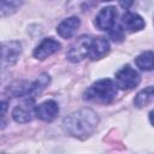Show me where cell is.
I'll list each match as a JSON object with an SVG mask.
<instances>
[{
  "label": "cell",
  "mask_w": 154,
  "mask_h": 154,
  "mask_svg": "<svg viewBox=\"0 0 154 154\" xmlns=\"http://www.w3.org/2000/svg\"><path fill=\"white\" fill-rule=\"evenodd\" d=\"M64 131L76 138H87L99 125V116L90 108H82L70 113L63 120Z\"/></svg>",
  "instance_id": "6da1fadb"
},
{
  "label": "cell",
  "mask_w": 154,
  "mask_h": 154,
  "mask_svg": "<svg viewBox=\"0 0 154 154\" xmlns=\"http://www.w3.org/2000/svg\"><path fill=\"white\" fill-rule=\"evenodd\" d=\"M117 95V84L109 78L99 79L84 93V99L96 103H109Z\"/></svg>",
  "instance_id": "7a4b0ae2"
},
{
  "label": "cell",
  "mask_w": 154,
  "mask_h": 154,
  "mask_svg": "<svg viewBox=\"0 0 154 154\" xmlns=\"http://www.w3.org/2000/svg\"><path fill=\"white\" fill-rule=\"evenodd\" d=\"M141 77L130 65H124L116 72V84L123 90H130L138 85Z\"/></svg>",
  "instance_id": "3957f363"
},
{
  "label": "cell",
  "mask_w": 154,
  "mask_h": 154,
  "mask_svg": "<svg viewBox=\"0 0 154 154\" xmlns=\"http://www.w3.org/2000/svg\"><path fill=\"white\" fill-rule=\"evenodd\" d=\"M93 37L90 36H81L78 37L69 48L67 51V59L72 63H78L82 61L84 58L89 57V51H90V45H91Z\"/></svg>",
  "instance_id": "277c9868"
},
{
  "label": "cell",
  "mask_w": 154,
  "mask_h": 154,
  "mask_svg": "<svg viewBox=\"0 0 154 154\" xmlns=\"http://www.w3.org/2000/svg\"><path fill=\"white\" fill-rule=\"evenodd\" d=\"M22 53V45L19 41H6L1 47V66L2 70L14 65Z\"/></svg>",
  "instance_id": "5b68a950"
},
{
  "label": "cell",
  "mask_w": 154,
  "mask_h": 154,
  "mask_svg": "<svg viewBox=\"0 0 154 154\" xmlns=\"http://www.w3.org/2000/svg\"><path fill=\"white\" fill-rule=\"evenodd\" d=\"M36 116V105L32 99L17 105L12 111V118L17 123H29Z\"/></svg>",
  "instance_id": "8992f818"
},
{
  "label": "cell",
  "mask_w": 154,
  "mask_h": 154,
  "mask_svg": "<svg viewBox=\"0 0 154 154\" xmlns=\"http://www.w3.org/2000/svg\"><path fill=\"white\" fill-rule=\"evenodd\" d=\"M118 12L116 7L107 6L99 11V13L95 17V25L100 30H111L113 26H116Z\"/></svg>",
  "instance_id": "52a82bcc"
},
{
  "label": "cell",
  "mask_w": 154,
  "mask_h": 154,
  "mask_svg": "<svg viewBox=\"0 0 154 154\" xmlns=\"http://www.w3.org/2000/svg\"><path fill=\"white\" fill-rule=\"evenodd\" d=\"M36 87L35 82H28V81H16L12 84H10L5 94L10 97H19V96H26V95H34L36 94Z\"/></svg>",
  "instance_id": "ba28073f"
},
{
  "label": "cell",
  "mask_w": 154,
  "mask_h": 154,
  "mask_svg": "<svg viewBox=\"0 0 154 154\" xmlns=\"http://www.w3.org/2000/svg\"><path fill=\"white\" fill-rule=\"evenodd\" d=\"M60 49V43L54 40L53 37H47L43 38L34 49V57L38 60H43L46 58H48L49 55L54 54L55 52H58Z\"/></svg>",
  "instance_id": "9c48e42d"
},
{
  "label": "cell",
  "mask_w": 154,
  "mask_h": 154,
  "mask_svg": "<svg viewBox=\"0 0 154 154\" xmlns=\"http://www.w3.org/2000/svg\"><path fill=\"white\" fill-rule=\"evenodd\" d=\"M59 113V106L54 100H46L36 106V117L45 122H52Z\"/></svg>",
  "instance_id": "30bf717a"
},
{
  "label": "cell",
  "mask_w": 154,
  "mask_h": 154,
  "mask_svg": "<svg viewBox=\"0 0 154 154\" xmlns=\"http://www.w3.org/2000/svg\"><path fill=\"white\" fill-rule=\"evenodd\" d=\"M79 25H81V20L77 17H69L57 26V32L63 38H70L76 34Z\"/></svg>",
  "instance_id": "8fae6325"
},
{
  "label": "cell",
  "mask_w": 154,
  "mask_h": 154,
  "mask_svg": "<svg viewBox=\"0 0 154 154\" xmlns=\"http://www.w3.org/2000/svg\"><path fill=\"white\" fill-rule=\"evenodd\" d=\"M122 25L126 31L135 32V31H140L144 28V20L137 13L126 12L122 17Z\"/></svg>",
  "instance_id": "7c38bea8"
},
{
  "label": "cell",
  "mask_w": 154,
  "mask_h": 154,
  "mask_svg": "<svg viewBox=\"0 0 154 154\" xmlns=\"http://www.w3.org/2000/svg\"><path fill=\"white\" fill-rule=\"evenodd\" d=\"M109 42L103 37L93 38L89 51V58L91 60H99L109 52Z\"/></svg>",
  "instance_id": "4fadbf2b"
},
{
  "label": "cell",
  "mask_w": 154,
  "mask_h": 154,
  "mask_svg": "<svg viewBox=\"0 0 154 154\" xmlns=\"http://www.w3.org/2000/svg\"><path fill=\"white\" fill-rule=\"evenodd\" d=\"M136 66L142 71H152L154 70V52L147 51L141 53L135 59Z\"/></svg>",
  "instance_id": "5bb4252c"
},
{
  "label": "cell",
  "mask_w": 154,
  "mask_h": 154,
  "mask_svg": "<svg viewBox=\"0 0 154 154\" xmlns=\"http://www.w3.org/2000/svg\"><path fill=\"white\" fill-rule=\"evenodd\" d=\"M153 99H154V85H149L137 93V95L134 99V103L136 107L141 108L147 106Z\"/></svg>",
  "instance_id": "9a60e30c"
},
{
  "label": "cell",
  "mask_w": 154,
  "mask_h": 154,
  "mask_svg": "<svg viewBox=\"0 0 154 154\" xmlns=\"http://www.w3.org/2000/svg\"><path fill=\"white\" fill-rule=\"evenodd\" d=\"M95 0H69L66 7L71 12H83L93 6Z\"/></svg>",
  "instance_id": "2e32d148"
},
{
  "label": "cell",
  "mask_w": 154,
  "mask_h": 154,
  "mask_svg": "<svg viewBox=\"0 0 154 154\" xmlns=\"http://www.w3.org/2000/svg\"><path fill=\"white\" fill-rule=\"evenodd\" d=\"M24 2L25 0H1V16L14 13Z\"/></svg>",
  "instance_id": "e0dca14e"
},
{
  "label": "cell",
  "mask_w": 154,
  "mask_h": 154,
  "mask_svg": "<svg viewBox=\"0 0 154 154\" xmlns=\"http://www.w3.org/2000/svg\"><path fill=\"white\" fill-rule=\"evenodd\" d=\"M135 0H119V4L123 8H129L132 4H134Z\"/></svg>",
  "instance_id": "ac0fdd59"
},
{
  "label": "cell",
  "mask_w": 154,
  "mask_h": 154,
  "mask_svg": "<svg viewBox=\"0 0 154 154\" xmlns=\"http://www.w3.org/2000/svg\"><path fill=\"white\" fill-rule=\"evenodd\" d=\"M149 122H150V124L154 126V111H152V112L149 113Z\"/></svg>",
  "instance_id": "d6986e66"
},
{
  "label": "cell",
  "mask_w": 154,
  "mask_h": 154,
  "mask_svg": "<svg viewBox=\"0 0 154 154\" xmlns=\"http://www.w3.org/2000/svg\"><path fill=\"white\" fill-rule=\"evenodd\" d=\"M101 1H112V0H101Z\"/></svg>",
  "instance_id": "ffe728a7"
}]
</instances>
